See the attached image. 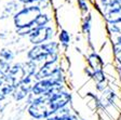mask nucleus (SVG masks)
<instances>
[{"label":"nucleus","mask_w":121,"mask_h":120,"mask_svg":"<svg viewBox=\"0 0 121 120\" xmlns=\"http://www.w3.org/2000/svg\"><path fill=\"white\" fill-rule=\"evenodd\" d=\"M14 58H15V54L13 53L12 50H10V49L4 48L2 50H0V58H2V60H4V61L10 63L14 60Z\"/></svg>","instance_id":"ddd939ff"},{"label":"nucleus","mask_w":121,"mask_h":120,"mask_svg":"<svg viewBox=\"0 0 121 120\" xmlns=\"http://www.w3.org/2000/svg\"><path fill=\"white\" fill-rule=\"evenodd\" d=\"M115 43H117V44H121V35H117Z\"/></svg>","instance_id":"5701e85b"},{"label":"nucleus","mask_w":121,"mask_h":120,"mask_svg":"<svg viewBox=\"0 0 121 120\" xmlns=\"http://www.w3.org/2000/svg\"><path fill=\"white\" fill-rule=\"evenodd\" d=\"M17 1L24 5H29V4H36L38 0H17Z\"/></svg>","instance_id":"4be33fe9"},{"label":"nucleus","mask_w":121,"mask_h":120,"mask_svg":"<svg viewBox=\"0 0 121 120\" xmlns=\"http://www.w3.org/2000/svg\"><path fill=\"white\" fill-rule=\"evenodd\" d=\"M18 1H9V2L5 4L4 10H3V18H8V16H11V15H14L15 13L20 10V4H18Z\"/></svg>","instance_id":"9d476101"},{"label":"nucleus","mask_w":121,"mask_h":120,"mask_svg":"<svg viewBox=\"0 0 121 120\" xmlns=\"http://www.w3.org/2000/svg\"><path fill=\"white\" fill-rule=\"evenodd\" d=\"M92 16L91 14H88V16L83 18L82 25H81V31L83 35H90L91 31V25H92Z\"/></svg>","instance_id":"f8f14e48"},{"label":"nucleus","mask_w":121,"mask_h":120,"mask_svg":"<svg viewBox=\"0 0 121 120\" xmlns=\"http://www.w3.org/2000/svg\"><path fill=\"white\" fill-rule=\"evenodd\" d=\"M55 30L52 26H45V27H34L33 31L28 36V40L33 45L43 44V43L51 41L54 37Z\"/></svg>","instance_id":"7ed1b4c3"},{"label":"nucleus","mask_w":121,"mask_h":120,"mask_svg":"<svg viewBox=\"0 0 121 120\" xmlns=\"http://www.w3.org/2000/svg\"><path fill=\"white\" fill-rule=\"evenodd\" d=\"M58 43L64 50H67L69 48V43H70V35L66 29H60L58 33Z\"/></svg>","instance_id":"9b49d317"},{"label":"nucleus","mask_w":121,"mask_h":120,"mask_svg":"<svg viewBox=\"0 0 121 120\" xmlns=\"http://www.w3.org/2000/svg\"><path fill=\"white\" fill-rule=\"evenodd\" d=\"M116 1L117 0H99V3H101L102 8L104 9V11H106V10H109L116 3Z\"/></svg>","instance_id":"6ab92c4d"},{"label":"nucleus","mask_w":121,"mask_h":120,"mask_svg":"<svg viewBox=\"0 0 121 120\" xmlns=\"http://www.w3.org/2000/svg\"><path fill=\"white\" fill-rule=\"evenodd\" d=\"M52 21V18L50 16V14L45 12H41L40 14L37 16L35 23H34V27H45V26H49V23Z\"/></svg>","instance_id":"1a4fd4ad"},{"label":"nucleus","mask_w":121,"mask_h":120,"mask_svg":"<svg viewBox=\"0 0 121 120\" xmlns=\"http://www.w3.org/2000/svg\"><path fill=\"white\" fill-rule=\"evenodd\" d=\"M9 74L12 75V76H14V77H16V78H17L18 74L22 76V64L16 63V64H14V65H11V68H10Z\"/></svg>","instance_id":"f3484780"},{"label":"nucleus","mask_w":121,"mask_h":120,"mask_svg":"<svg viewBox=\"0 0 121 120\" xmlns=\"http://www.w3.org/2000/svg\"><path fill=\"white\" fill-rule=\"evenodd\" d=\"M50 2H51V0H38L36 4H37L38 8H39V9L42 11V10L48 9L49 5H50Z\"/></svg>","instance_id":"aec40b11"},{"label":"nucleus","mask_w":121,"mask_h":120,"mask_svg":"<svg viewBox=\"0 0 121 120\" xmlns=\"http://www.w3.org/2000/svg\"><path fill=\"white\" fill-rule=\"evenodd\" d=\"M34 26H23V27H18L15 29V34L20 37H28L30 33L33 31Z\"/></svg>","instance_id":"4468645a"},{"label":"nucleus","mask_w":121,"mask_h":120,"mask_svg":"<svg viewBox=\"0 0 121 120\" xmlns=\"http://www.w3.org/2000/svg\"><path fill=\"white\" fill-rule=\"evenodd\" d=\"M92 79L95 81L96 83L99 82H104L106 81V74L103 69H98V70H94L93 76H92Z\"/></svg>","instance_id":"2eb2a0df"},{"label":"nucleus","mask_w":121,"mask_h":120,"mask_svg":"<svg viewBox=\"0 0 121 120\" xmlns=\"http://www.w3.org/2000/svg\"><path fill=\"white\" fill-rule=\"evenodd\" d=\"M103 14L108 24H116L121 22V10H106Z\"/></svg>","instance_id":"6e6552de"},{"label":"nucleus","mask_w":121,"mask_h":120,"mask_svg":"<svg viewBox=\"0 0 121 120\" xmlns=\"http://www.w3.org/2000/svg\"><path fill=\"white\" fill-rule=\"evenodd\" d=\"M77 4H78L79 10L81 11L83 15L89 13V10H90V7H89V2L88 0H77Z\"/></svg>","instance_id":"dca6fc26"},{"label":"nucleus","mask_w":121,"mask_h":120,"mask_svg":"<svg viewBox=\"0 0 121 120\" xmlns=\"http://www.w3.org/2000/svg\"><path fill=\"white\" fill-rule=\"evenodd\" d=\"M41 12L42 11L38 8L37 4L24 5L13 15V22L15 27L18 28L23 26H34L36 18Z\"/></svg>","instance_id":"f257e3e1"},{"label":"nucleus","mask_w":121,"mask_h":120,"mask_svg":"<svg viewBox=\"0 0 121 120\" xmlns=\"http://www.w3.org/2000/svg\"><path fill=\"white\" fill-rule=\"evenodd\" d=\"M10 68H11L10 63L7 62V61H4V60H2V58H0V69H1V71H2L4 75L9 74Z\"/></svg>","instance_id":"a211bd4d"},{"label":"nucleus","mask_w":121,"mask_h":120,"mask_svg":"<svg viewBox=\"0 0 121 120\" xmlns=\"http://www.w3.org/2000/svg\"><path fill=\"white\" fill-rule=\"evenodd\" d=\"M55 84V82H53L50 78L43 80H39V81H35L31 89V94L35 96H40L42 94H45L47 92L50 91V89Z\"/></svg>","instance_id":"20e7f679"},{"label":"nucleus","mask_w":121,"mask_h":120,"mask_svg":"<svg viewBox=\"0 0 121 120\" xmlns=\"http://www.w3.org/2000/svg\"><path fill=\"white\" fill-rule=\"evenodd\" d=\"M57 67L56 64H50V63H43L40 67L38 68L37 73L34 75L36 81H39V80H43L47 79V78H50L51 75L53 74V71L55 70V68Z\"/></svg>","instance_id":"39448f33"},{"label":"nucleus","mask_w":121,"mask_h":120,"mask_svg":"<svg viewBox=\"0 0 121 120\" xmlns=\"http://www.w3.org/2000/svg\"><path fill=\"white\" fill-rule=\"evenodd\" d=\"M88 64L89 67H91L93 70H98L104 68V61L102 58L96 53H91L88 56Z\"/></svg>","instance_id":"0eeeda50"},{"label":"nucleus","mask_w":121,"mask_h":120,"mask_svg":"<svg viewBox=\"0 0 121 120\" xmlns=\"http://www.w3.org/2000/svg\"><path fill=\"white\" fill-rule=\"evenodd\" d=\"M117 4H118L119 9H120V10H121V0H117Z\"/></svg>","instance_id":"b1692460"},{"label":"nucleus","mask_w":121,"mask_h":120,"mask_svg":"<svg viewBox=\"0 0 121 120\" xmlns=\"http://www.w3.org/2000/svg\"><path fill=\"white\" fill-rule=\"evenodd\" d=\"M95 88H96V90L99 91V92H104V91H105V89L107 88V81H104V82L96 83Z\"/></svg>","instance_id":"412c9836"},{"label":"nucleus","mask_w":121,"mask_h":120,"mask_svg":"<svg viewBox=\"0 0 121 120\" xmlns=\"http://www.w3.org/2000/svg\"><path fill=\"white\" fill-rule=\"evenodd\" d=\"M3 76H4V74H3L2 71H1V69H0V80H1V79L3 78Z\"/></svg>","instance_id":"393cba45"},{"label":"nucleus","mask_w":121,"mask_h":120,"mask_svg":"<svg viewBox=\"0 0 121 120\" xmlns=\"http://www.w3.org/2000/svg\"><path fill=\"white\" fill-rule=\"evenodd\" d=\"M52 53H60V43L55 41H48L43 44L33 45L27 52V60L33 62H42L44 61L45 56Z\"/></svg>","instance_id":"f03ea898"},{"label":"nucleus","mask_w":121,"mask_h":120,"mask_svg":"<svg viewBox=\"0 0 121 120\" xmlns=\"http://www.w3.org/2000/svg\"><path fill=\"white\" fill-rule=\"evenodd\" d=\"M38 70L37 63L33 62V61H26L25 63L22 64V76L21 79L24 77H28V76H34Z\"/></svg>","instance_id":"423d86ee"}]
</instances>
